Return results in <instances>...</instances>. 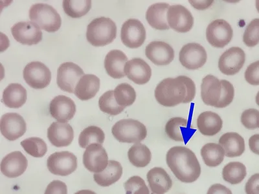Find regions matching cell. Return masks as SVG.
<instances>
[{
    "instance_id": "cell-1",
    "label": "cell",
    "mask_w": 259,
    "mask_h": 194,
    "mask_svg": "<svg viewBox=\"0 0 259 194\" xmlns=\"http://www.w3.org/2000/svg\"><path fill=\"white\" fill-rule=\"evenodd\" d=\"M154 95L159 105L175 107L180 104L193 101L196 85L193 80L186 76L165 78L157 85Z\"/></svg>"
},
{
    "instance_id": "cell-2",
    "label": "cell",
    "mask_w": 259,
    "mask_h": 194,
    "mask_svg": "<svg viewBox=\"0 0 259 194\" xmlns=\"http://www.w3.org/2000/svg\"><path fill=\"white\" fill-rule=\"evenodd\" d=\"M166 164L179 181H196L201 174V166L195 154L188 148L174 147L166 155Z\"/></svg>"
},
{
    "instance_id": "cell-3",
    "label": "cell",
    "mask_w": 259,
    "mask_h": 194,
    "mask_svg": "<svg viewBox=\"0 0 259 194\" xmlns=\"http://www.w3.org/2000/svg\"><path fill=\"white\" fill-rule=\"evenodd\" d=\"M235 96L234 87L226 80H219L213 75L203 78L201 84V97L205 105L217 108L227 107Z\"/></svg>"
},
{
    "instance_id": "cell-4",
    "label": "cell",
    "mask_w": 259,
    "mask_h": 194,
    "mask_svg": "<svg viewBox=\"0 0 259 194\" xmlns=\"http://www.w3.org/2000/svg\"><path fill=\"white\" fill-rule=\"evenodd\" d=\"M116 24L109 18H96L88 25L87 40L95 47L110 44L116 38Z\"/></svg>"
},
{
    "instance_id": "cell-5",
    "label": "cell",
    "mask_w": 259,
    "mask_h": 194,
    "mask_svg": "<svg viewBox=\"0 0 259 194\" xmlns=\"http://www.w3.org/2000/svg\"><path fill=\"white\" fill-rule=\"evenodd\" d=\"M112 132L118 141L140 143L147 136V129L142 122L132 119L120 120L113 126Z\"/></svg>"
},
{
    "instance_id": "cell-6",
    "label": "cell",
    "mask_w": 259,
    "mask_h": 194,
    "mask_svg": "<svg viewBox=\"0 0 259 194\" xmlns=\"http://www.w3.org/2000/svg\"><path fill=\"white\" fill-rule=\"evenodd\" d=\"M29 16L31 22L35 23L40 29L48 32H55L61 28V16L52 6L46 4L32 5Z\"/></svg>"
},
{
    "instance_id": "cell-7",
    "label": "cell",
    "mask_w": 259,
    "mask_h": 194,
    "mask_svg": "<svg viewBox=\"0 0 259 194\" xmlns=\"http://www.w3.org/2000/svg\"><path fill=\"white\" fill-rule=\"evenodd\" d=\"M49 171L60 176H68L77 168V158L70 152H58L51 155L47 161Z\"/></svg>"
},
{
    "instance_id": "cell-8",
    "label": "cell",
    "mask_w": 259,
    "mask_h": 194,
    "mask_svg": "<svg viewBox=\"0 0 259 194\" xmlns=\"http://www.w3.org/2000/svg\"><path fill=\"white\" fill-rule=\"evenodd\" d=\"M84 75V71L78 65L71 62H65L58 69V86L62 91L73 93L78 82Z\"/></svg>"
},
{
    "instance_id": "cell-9",
    "label": "cell",
    "mask_w": 259,
    "mask_h": 194,
    "mask_svg": "<svg viewBox=\"0 0 259 194\" xmlns=\"http://www.w3.org/2000/svg\"><path fill=\"white\" fill-rule=\"evenodd\" d=\"M23 75L25 82L36 89L48 87L52 80V73L50 69L41 62H32L26 65Z\"/></svg>"
},
{
    "instance_id": "cell-10",
    "label": "cell",
    "mask_w": 259,
    "mask_h": 194,
    "mask_svg": "<svg viewBox=\"0 0 259 194\" xmlns=\"http://www.w3.org/2000/svg\"><path fill=\"white\" fill-rule=\"evenodd\" d=\"M233 30L231 25L223 19L210 22L206 29V38L212 47L224 48L232 40Z\"/></svg>"
},
{
    "instance_id": "cell-11",
    "label": "cell",
    "mask_w": 259,
    "mask_h": 194,
    "mask_svg": "<svg viewBox=\"0 0 259 194\" xmlns=\"http://www.w3.org/2000/svg\"><path fill=\"white\" fill-rule=\"evenodd\" d=\"M207 55L202 45L189 43L181 48L179 53L180 63L189 70H196L206 63Z\"/></svg>"
},
{
    "instance_id": "cell-12",
    "label": "cell",
    "mask_w": 259,
    "mask_h": 194,
    "mask_svg": "<svg viewBox=\"0 0 259 194\" xmlns=\"http://www.w3.org/2000/svg\"><path fill=\"white\" fill-rule=\"evenodd\" d=\"M122 42L131 48H137L144 43L146 30L142 22L137 19H129L123 23L121 31Z\"/></svg>"
},
{
    "instance_id": "cell-13",
    "label": "cell",
    "mask_w": 259,
    "mask_h": 194,
    "mask_svg": "<svg viewBox=\"0 0 259 194\" xmlns=\"http://www.w3.org/2000/svg\"><path fill=\"white\" fill-rule=\"evenodd\" d=\"M167 22L170 28L176 32L186 33L193 28L194 18L186 7L174 5L168 9Z\"/></svg>"
},
{
    "instance_id": "cell-14",
    "label": "cell",
    "mask_w": 259,
    "mask_h": 194,
    "mask_svg": "<svg viewBox=\"0 0 259 194\" xmlns=\"http://www.w3.org/2000/svg\"><path fill=\"white\" fill-rule=\"evenodd\" d=\"M14 38L23 45L38 44L42 40L40 27L31 21L16 23L11 28Z\"/></svg>"
},
{
    "instance_id": "cell-15",
    "label": "cell",
    "mask_w": 259,
    "mask_h": 194,
    "mask_svg": "<svg viewBox=\"0 0 259 194\" xmlns=\"http://www.w3.org/2000/svg\"><path fill=\"white\" fill-rule=\"evenodd\" d=\"M245 62L246 55L244 51L239 47H232L228 48L220 57L219 70L226 75H235L244 66Z\"/></svg>"
},
{
    "instance_id": "cell-16",
    "label": "cell",
    "mask_w": 259,
    "mask_h": 194,
    "mask_svg": "<svg viewBox=\"0 0 259 194\" xmlns=\"http://www.w3.org/2000/svg\"><path fill=\"white\" fill-rule=\"evenodd\" d=\"M108 156L101 144L89 146L83 154V164L90 172L98 174L103 172L108 165Z\"/></svg>"
},
{
    "instance_id": "cell-17",
    "label": "cell",
    "mask_w": 259,
    "mask_h": 194,
    "mask_svg": "<svg viewBox=\"0 0 259 194\" xmlns=\"http://www.w3.org/2000/svg\"><path fill=\"white\" fill-rule=\"evenodd\" d=\"M0 128L2 135L7 139L14 141L26 132L27 124L24 118L18 113H8L2 115Z\"/></svg>"
},
{
    "instance_id": "cell-18",
    "label": "cell",
    "mask_w": 259,
    "mask_h": 194,
    "mask_svg": "<svg viewBox=\"0 0 259 194\" xmlns=\"http://www.w3.org/2000/svg\"><path fill=\"white\" fill-rule=\"evenodd\" d=\"M146 57L156 66H167L175 59V51L167 43L161 41L150 42L145 48Z\"/></svg>"
},
{
    "instance_id": "cell-19",
    "label": "cell",
    "mask_w": 259,
    "mask_h": 194,
    "mask_svg": "<svg viewBox=\"0 0 259 194\" xmlns=\"http://www.w3.org/2000/svg\"><path fill=\"white\" fill-rule=\"evenodd\" d=\"M27 166L28 161L24 155L19 151L13 152L2 159L1 172L6 177L16 178L24 174Z\"/></svg>"
},
{
    "instance_id": "cell-20",
    "label": "cell",
    "mask_w": 259,
    "mask_h": 194,
    "mask_svg": "<svg viewBox=\"0 0 259 194\" xmlns=\"http://www.w3.org/2000/svg\"><path fill=\"white\" fill-rule=\"evenodd\" d=\"M50 112L58 122H66L75 116L76 105L72 99L69 97L59 95L51 101Z\"/></svg>"
},
{
    "instance_id": "cell-21",
    "label": "cell",
    "mask_w": 259,
    "mask_h": 194,
    "mask_svg": "<svg viewBox=\"0 0 259 194\" xmlns=\"http://www.w3.org/2000/svg\"><path fill=\"white\" fill-rule=\"evenodd\" d=\"M48 138L55 147H68L73 140V129L68 122H53L48 129Z\"/></svg>"
},
{
    "instance_id": "cell-22",
    "label": "cell",
    "mask_w": 259,
    "mask_h": 194,
    "mask_svg": "<svg viewBox=\"0 0 259 194\" xmlns=\"http://www.w3.org/2000/svg\"><path fill=\"white\" fill-rule=\"evenodd\" d=\"M124 73L127 77L138 85H144L149 82L152 69L144 60L135 58L127 62Z\"/></svg>"
},
{
    "instance_id": "cell-23",
    "label": "cell",
    "mask_w": 259,
    "mask_h": 194,
    "mask_svg": "<svg viewBox=\"0 0 259 194\" xmlns=\"http://www.w3.org/2000/svg\"><path fill=\"white\" fill-rule=\"evenodd\" d=\"M128 62V58L121 51L112 50L106 55L105 68L111 77L119 79L125 77L124 68Z\"/></svg>"
},
{
    "instance_id": "cell-24",
    "label": "cell",
    "mask_w": 259,
    "mask_h": 194,
    "mask_svg": "<svg viewBox=\"0 0 259 194\" xmlns=\"http://www.w3.org/2000/svg\"><path fill=\"white\" fill-rule=\"evenodd\" d=\"M147 178L150 190L152 192L164 194L172 188V179L163 168L160 167L152 168L148 172Z\"/></svg>"
},
{
    "instance_id": "cell-25",
    "label": "cell",
    "mask_w": 259,
    "mask_h": 194,
    "mask_svg": "<svg viewBox=\"0 0 259 194\" xmlns=\"http://www.w3.org/2000/svg\"><path fill=\"white\" fill-rule=\"evenodd\" d=\"M170 7L166 3H156L148 8L146 19L152 28L160 31L170 29L167 22V13Z\"/></svg>"
},
{
    "instance_id": "cell-26",
    "label": "cell",
    "mask_w": 259,
    "mask_h": 194,
    "mask_svg": "<svg viewBox=\"0 0 259 194\" xmlns=\"http://www.w3.org/2000/svg\"><path fill=\"white\" fill-rule=\"evenodd\" d=\"M219 144L223 148L225 156L230 158L241 156L246 149L244 138L235 132L224 133L220 138Z\"/></svg>"
},
{
    "instance_id": "cell-27",
    "label": "cell",
    "mask_w": 259,
    "mask_h": 194,
    "mask_svg": "<svg viewBox=\"0 0 259 194\" xmlns=\"http://www.w3.org/2000/svg\"><path fill=\"white\" fill-rule=\"evenodd\" d=\"M165 132L170 139L182 142L189 140L193 134L190 127H188V121L182 117L168 120L165 125Z\"/></svg>"
},
{
    "instance_id": "cell-28",
    "label": "cell",
    "mask_w": 259,
    "mask_h": 194,
    "mask_svg": "<svg viewBox=\"0 0 259 194\" xmlns=\"http://www.w3.org/2000/svg\"><path fill=\"white\" fill-rule=\"evenodd\" d=\"M100 79L97 76L88 74L80 78L75 89V96L82 101L93 99L100 89Z\"/></svg>"
},
{
    "instance_id": "cell-29",
    "label": "cell",
    "mask_w": 259,
    "mask_h": 194,
    "mask_svg": "<svg viewBox=\"0 0 259 194\" xmlns=\"http://www.w3.org/2000/svg\"><path fill=\"white\" fill-rule=\"evenodd\" d=\"M223 121L216 113L204 112L199 115L197 126L200 132L205 136H214L223 128Z\"/></svg>"
},
{
    "instance_id": "cell-30",
    "label": "cell",
    "mask_w": 259,
    "mask_h": 194,
    "mask_svg": "<svg viewBox=\"0 0 259 194\" xmlns=\"http://www.w3.org/2000/svg\"><path fill=\"white\" fill-rule=\"evenodd\" d=\"M27 101V91L18 83L9 84L3 92L2 102L7 107L20 108Z\"/></svg>"
},
{
    "instance_id": "cell-31",
    "label": "cell",
    "mask_w": 259,
    "mask_h": 194,
    "mask_svg": "<svg viewBox=\"0 0 259 194\" xmlns=\"http://www.w3.org/2000/svg\"><path fill=\"white\" fill-rule=\"evenodd\" d=\"M122 175V167L119 162L110 160L106 169L98 174H94V181L103 187L112 185L119 181Z\"/></svg>"
},
{
    "instance_id": "cell-32",
    "label": "cell",
    "mask_w": 259,
    "mask_h": 194,
    "mask_svg": "<svg viewBox=\"0 0 259 194\" xmlns=\"http://www.w3.org/2000/svg\"><path fill=\"white\" fill-rule=\"evenodd\" d=\"M204 163L209 167H216L223 163L225 152L223 148L217 143L210 142L205 144L200 151Z\"/></svg>"
},
{
    "instance_id": "cell-33",
    "label": "cell",
    "mask_w": 259,
    "mask_h": 194,
    "mask_svg": "<svg viewBox=\"0 0 259 194\" xmlns=\"http://www.w3.org/2000/svg\"><path fill=\"white\" fill-rule=\"evenodd\" d=\"M128 158L132 165L136 167L145 168L151 161L152 154L147 146L140 142L133 145L129 149Z\"/></svg>"
},
{
    "instance_id": "cell-34",
    "label": "cell",
    "mask_w": 259,
    "mask_h": 194,
    "mask_svg": "<svg viewBox=\"0 0 259 194\" xmlns=\"http://www.w3.org/2000/svg\"><path fill=\"white\" fill-rule=\"evenodd\" d=\"M246 175V166L240 162H231L224 166L223 170L224 181L231 184H240Z\"/></svg>"
},
{
    "instance_id": "cell-35",
    "label": "cell",
    "mask_w": 259,
    "mask_h": 194,
    "mask_svg": "<svg viewBox=\"0 0 259 194\" xmlns=\"http://www.w3.org/2000/svg\"><path fill=\"white\" fill-rule=\"evenodd\" d=\"M105 140V134L103 129L96 126L87 127L83 129L78 138V144L82 149L94 144H103Z\"/></svg>"
},
{
    "instance_id": "cell-36",
    "label": "cell",
    "mask_w": 259,
    "mask_h": 194,
    "mask_svg": "<svg viewBox=\"0 0 259 194\" xmlns=\"http://www.w3.org/2000/svg\"><path fill=\"white\" fill-rule=\"evenodd\" d=\"M92 8L90 0H64L63 9L69 17L79 18L87 15Z\"/></svg>"
},
{
    "instance_id": "cell-37",
    "label": "cell",
    "mask_w": 259,
    "mask_h": 194,
    "mask_svg": "<svg viewBox=\"0 0 259 194\" xmlns=\"http://www.w3.org/2000/svg\"><path fill=\"white\" fill-rule=\"evenodd\" d=\"M114 96L118 105L126 108L136 101V92L131 84L122 83L115 87Z\"/></svg>"
},
{
    "instance_id": "cell-38",
    "label": "cell",
    "mask_w": 259,
    "mask_h": 194,
    "mask_svg": "<svg viewBox=\"0 0 259 194\" xmlns=\"http://www.w3.org/2000/svg\"><path fill=\"white\" fill-rule=\"evenodd\" d=\"M99 108L102 112L111 116H115L123 112L125 108L118 105L114 96V90H110L102 94L99 101Z\"/></svg>"
},
{
    "instance_id": "cell-39",
    "label": "cell",
    "mask_w": 259,
    "mask_h": 194,
    "mask_svg": "<svg viewBox=\"0 0 259 194\" xmlns=\"http://www.w3.org/2000/svg\"><path fill=\"white\" fill-rule=\"evenodd\" d=\"M26 153L34 158H40L48 152L47 144L45 140L38 137H31L22 140L20 143Z\"/></svg>"
},
{
    "instance_id": "cell-40",
    "label": "cell",
    "mask_w": 259,
    "mask_h": 194,
    "mask_svg": "<svg viewBox=\"0 0 259 194\" xmlns=\"http://www.w3.org/2000/svg\"><path fill=\"white\" fill-rule=\"evenodd\" d=\"M126 194H150L151 190L140 176L129 178L124 184Z\"/></svg>"
},
{
    "instance_id": "cell-41",
    "label": "cell",
    "mask_w": 259,
    "mask_h": 194,
    "mask_svg": "<svg viewBox=\"0 0 259 194\" xmlns=\"http://www.w3.org/2000/svg\"><path fill=\"white\" fill-rule=\"evenodd\" d=\"M243 41L249 47H255L259 43V18H255L247 25L243 35Z\"/></svg>"
},
{
    "instance_id": "cell-42",
    "label": "cell",
    "mask_w": 259,
    "mask_h": 194,
    "mask_svg": "<svg viewBox=\"0 0 259 194\" xmlns=\"http://www.w3.org/2000/svg\"><path fill=\"white\" fill-rule=\"evenodd\" d=\"M241 122L247 129L259 128V111L253 108L245 110L242 113Z\"/></svg>"
},
{
    "instance_id": "cell-43",
    "label": "cell",
    "mask_w": 259,
    "mask_h": 194,
    "mask_svg": "<svg viewBox=\"0 0 259 194\" xmlns=\"http://www.w3.org/2000/svg\"><path fill=\"white\" fill-rule=\"evenodd\" d=\"M245 79L252 85H259V61L247 67L244 73Z\"/></svg>"
},
{
    "instance_id": "cell-44",
    "label": "cell",
    "mask_w": 259,
    "mask_h": 194,
    "mask_svg": "<svg viewBox=\"0 0 259 194\" xmlns=\"http://www.w3.org/2000/svg\"><path fill=\"white\" fill-rule=\"evenodd\" d=\"M45 194H68V188L64 182L55 180L48 184Z\"/></svg>"
},
{
    "instance_id": "cell-45",
    "label": "cell",
    "mask_w": 259,
    "mask_h": 194,
    "mask_svg": "<svg viewBox=\"0 0 259 194\" xmlns=\"http://www.w3.org/2000/svg\"><path fill=\"white\" fill-rule=\"evenodd\" d=\"M246 194H259V174H255L249 178L245 185Z\"/></svg>"
},
{
    "instance_id": "cell-46",
    "label": "cell",
    "mask_w": 259,
    "mask_h": 194,
    "mask_svg": "<svg viewBox=\"0 0 259 194\" xmlns=\"http://www.w3.org/2000/svg\"><path fill=\"white\" fill-rule=\"evenodd\" d=\"M207 194H233L230 189L221 184H214L210 186Z\"/></svg>"
},
{
    "instance_id": "cell-47",
    "label": "cell",
    "mask_w": 259,
    "mask_h": 194,
    "mask_svg": "<svg viewBox=\"0 0 259 194\" xmlns=\"http://www.w3.org/2000/svg\"><path fill=\"white\" fill-rule=\"evenodd\" d=\"M249 147L253 153L259 155V134H255L249 138Z\"/></svg>"
},
{
    "instance_id": "cell-48",
    "label": "cell",
    "mask_w": 259,
    "mask_h": 194,
    "mask_svg": "<svg viewBox=\"0 0 259 194\" xmlns=\"http://www.w3.org/2000/svg\"><path fill=\"white\" fill-rule=\"evenodd\" d=\"M192 6H193L194 8L196 9H198V10H205V9H207L211 6L212 3H213L214 1H189Z\"/></svg>"
},
{
    "instance_id": "cell-49",
    "label": "cell",
    "mask_w": 259,
    "mask_h": 194,
    "mask_svg": "<svg viewBox=\"0 0 259 194\" xmlns=\"http://www.w3.org/2000/svg\"><path fill=\"white\" fill-rule=\"evenodd\" d=\"M75 194H97L96 192H94V191L89 190H82L80 191H78L77 192H76Z\"/></svg>"
},
{
    "instance_id": "cell-50",
    "label": "cell",
    "mask_w": 259,
    "mask_h": 194,
    "mask_svg": "<svg viewBox=\"0 0 259 194\" xmlns=\"http://www.w3.org/2000/svg\"><path fill=\"white\" fill-rule=\"evenodd\" d=\"M255 100L256 105L259 106V91L258 92L257 94H256Z\"/></svg>"
},
{
    "instance_id": "cell-51",
    "label": "cell",
    "mask_w": 259,
    "mask_h": 194,
    "mask_svg": "<svg viewBox=\"0 0 259 194\" xmlns=\"http://www.w3.org/2000/svg\"><path fill=\"white\" fill-rule=\"evenodd\" d=\"M256 10H257L258 12L259 13V0L256 1Z\"/></svg>"
},
{
    "instance_id": "cell-52",
    "label": "cell",
    "mask_w": 259,
    "mask_h": 194,
    "mask_svg": "<svg viewBox=\"0 0 259 194\" xmlns=\"http://www.w3.org/2000/svg\"><path fill=\"white\" fill-rule=\"evenodd\" d=\"M150 194H157V193H155L154 192H152V191H151V192H150Z\"/></svg>"
}]
</instances>
